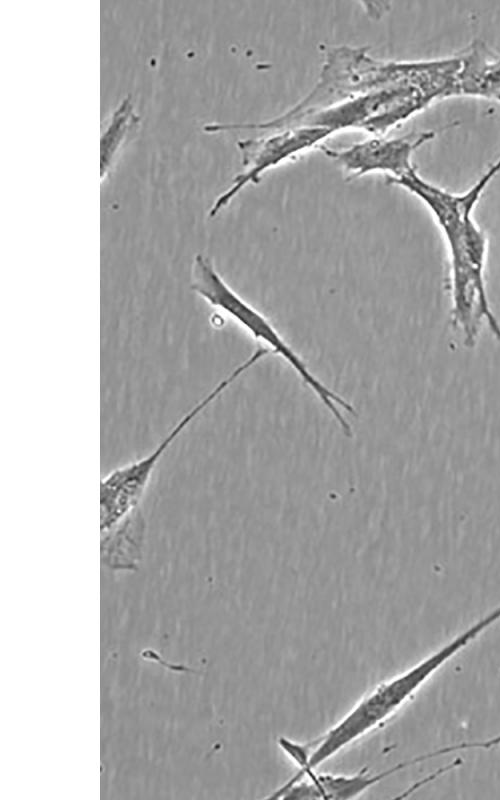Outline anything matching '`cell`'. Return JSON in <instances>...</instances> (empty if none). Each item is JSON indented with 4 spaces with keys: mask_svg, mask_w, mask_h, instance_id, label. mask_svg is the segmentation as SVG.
Masks as SVG:
<instances>
[{
    "mask_svg": "<svg viewBox=\"0 0 500 800\" xmlns=\"http://www.w3.org/2000/svg\"><path fill=\"white\" fill-rule=\"evenodd\" d=\"M138 122L133 112L130 96L125 97L114 111L110 123L101 138V178L111 166L115 153L118 152L131 127Z\"/></svg>",
    "mask_w": 500,
    "mask_h": 800,
    "instance_id": "30bf717a",
    "label": "cell"
},
{
    "mask_svg": "<svg viewBox=\"0 0 500 800\" xmlns=\"http://www.w3.org/2000/svg\"><path fill=\"white\" fill-rule=\"evenodd\" d=\"M500 172V156L469 189L461 193L447 191L421 177L417 169L398 178L386 179L417 197L431 213L445 244L460 236L474 220V210L489 183Z\"/></svg>",
    "mask_w": 500,
    "mask_h": 800,
    "instance_id": "8992f818",
    "label": "cell"
},
{
    "mask_svg": "<svg viewBox=\"0 0 500 800\" xmlns=\"http://www.w3.org/2000/svg\"><path fill=\"white\" fill-rule=\"evenodd\" d=\"M483 744H484L486 749H491V748H494V747L500 745V733L494 735L493 737L485 739L483 741Z\"/></svg>",
    "mask_w": 500,
    "mask_h": 800,
    "instance_id": "8fae6325",
    "label": "cell"
},
{
    "mask_svg": "<svg viewBox=\"0 0 500 800\" xmlns=\"http://www.w3.org/2000/svg\"><path fill=\"white\" fill-rule=\"evenodd\" d=\"M364 46L325 47L319 78L297 104L277 116L281 127H320L336 134L383 136L435 101L453 97L452 58L385 61Z\"/></svg>",
    "mask_w": 500,
    "mask_h": 800,
    "instance_id": "6da1fadb",
    "label": "cell"
},
{
    "mask_svg": "<svg viewBox=\"0 0 500 800\" xmlns=\"http://www.w3.org/2000/svg\"><path fill=\"white\" fill-rule=\"evenodd\" d=\"M332 135L325 128L302 126L259 132L254 137L238 140L243 170L233 178L230 187L216 198L209 210V217L216 216L229 205L242 189L250 184H258L268 170L312 149H319Z\"/></svg>",
    "mask_w": 500,
    "mask_h": 800,
    "instance_id": "277c9868",
    "label": "cell"
},
{
    "mask_svg": "<svg viewBox=\"0 0 500 800\" xmlns=\"http://www.w3.org/2000/svg\"><path fill=\"white\" fill-rule=\"evenodd\" d=\"M190 288L208 304L232 318L254 339L264 342L273 354L281 356L334 416L344 435L352 436V428L338 406L355 415L353 406L310 371L273 324L235 292L219 274L213 261L201 253L195 255L192 263Z\"/></svg>",
    "mask_w": 500,
    "mask_h": 800,
    "instance_id": "7a4b0ae2",
    "label": "cell"
},
{
    "mask_svg": "<svg viewBox=\"0 0 500 800\" xmlns=\"http://www.w3.org/2000/svg\"><path fill=\"white\" fill-rule=\"evenodd\" d=\"M141 507L101 533V561L113 571H135L141 563L146 535Z\"/></svg>",
    "mask_w": 500,
    "mask_h": 800,
    "instance_id": "9c48e42d",
    "label": "cell"
},
{
    "mask_svg": "<svg viewBox=\"0 0 500 800\" xmlns=\"http://www.w3.org/2000/svg\"><path fill=\"white\" fill-rule=\"evenodd\" d=\"M500 620V604L469 624L450 640L400 672L408 689L417 692L452 658Z\"/></svg>",
    "mask_w": 500,
    "mask_h": 800,
    "instance_id": "ba28073f",
    "label": "cell"
},
{
    "mask_svg": "<svg viewBox=\"0 0 500 800\" xmlns=\"http://www.w3.org/2000/svg\"><path fill=\"white\" fill-rule=\"evenodd\" d=\"M220 396L212 389L191 408L146 456L117 467L105 475L100 484V531L111 529L134 510L150 484L155 468L165 452L186 427Z\"/></svg>",
    "mask_w": 500,
    "mask_h": 800,
    "instance_id": "3957f363",
    "label": "cell"
},
{
    "mask_svg": "<svg viewBox=\"0 0 500 800\" xmlns=\"http://www.w3.org/2000/svg\"><path fill=\"white\" fill-rule=\"evenodd\" d=\"M457 96L495 101L500 104V54L475 40L458 54Z\"/></svg>",
    "mask_w": 500,
    "mask_h": 800,
    "instance_id": "52a82bcc",
    "label": "cell"
},
{
    "mask_svg": "<svg viewBox=\"0 0 500 800\" xmlns=\"http://www.w3.org/2000/svg\"><path fill=\"white\" fill-rule=\"evenodd\" d=\"M436 135L437 131L425 130L398 137L372 136L341 148L323 144L319 150L342 168L347 181L375 172L398 179L416 170L413 154Z\"/></svg>",
    "mask_w": 500,
    "mask_h": 800,
    "instance_id": "5b68a950",
    "label": "cell"
}]
</instances>
